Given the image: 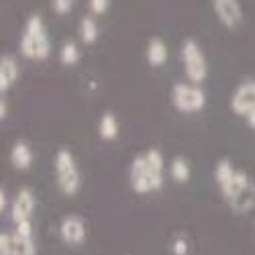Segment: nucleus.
Returning <instances> with one entry per match:
<instances>
[{
	"instance_id": "nucleus-1",
	"label": "nucleus",
	"mask_w": 255,
	"mask_h": 255,
	"mask_svg": "<svg viewBox=\"0 0 255 255\" xmlns=\"http://www.w3.org/2000/svg\"><path fill=\"white\" fill-rule=\"evenodd\" d=\"M129 180L137 194H149L163 184V155L157 149H149L137 155L129 169Z\"/></svg>"
},
{
	"instance_id": "nucleus-2",
	"label": "nucleus",
	"mask_w": 255,
	"mask_h": 255,
	"mask_svg": "<svg viewBox=\"0 0 255 255\" xmlns=\"http://www.w3.org/2000/svg\"><path fill=\"white\" fill-rule=\"evenodd\" d=\"M18 47H20L23 57L33 59V61H43L51 55V39H49L43 18L39 14H31L27 18Z\"/></svg>"
},
{
	"instance_id": "nucleus-3",
	"label": "nucleus",
	"mask_w": 255,
	"mask_h": 255,
	"mask_svg": "<svg viewBox=\"0 0 255 255\" xmlns=\"http://www.w3.org/2000/svg\"><path fill=\"white\" fill-rule=\"evenodd\" d=\"M55 180L59 192L66 196H74L80 190L82 176L70 149H59L55 153Z\"/></svg>"
},
{
	"instance_id": "nucleus-4",
	"label": "nucleus",
	"mask_w": 255,
	"mask_h": 255,
	"mask_svg": "<svg viewBox=\"0 0 255 255\" xmlns=\"http://www.w3.org/2000/svg\"><path fill=\"white\" fill-rule=\"evenodd\" d=\"M182 61L188 82L202 84L208 78V61L204 57V51L194 39H186L182 43Z\"/></svg>"
},
{
	"instance_id": "nucleus-5",
	"label": "nucleus",
	"mask_w": 255,
	"mask_h": 255,
	"mask_svg": "<svg viewBox=\"0 0 255 255\" xmlns=\"http://www.w3.org/2000/svg\"><path fill=\"white\" fill-rule=\"evenodd\" d=\"M172 104L176 106V111L180 113H198L204 109L206 104V94L200 88V84H186L178 82L172 88Z\"/></svg>"
},
{
	"instance_id": "nucleus-6",
	"label": "nucleus",
	"mask_w": 255,
	"mask_h": 255,
	"mask_svg": "<svg viewBox=\"0 0 255 255\" xmlns=\"http://www.w3.org/2000/svg\"><path fill=\"white\" fill-rule=\"evenodd\" d=\"M212 10L227 29H237L243 23V8L239 0H212Z\"/></svg>"
},
{
	"instance_id": "nucleus-7",
	"label": "nucleus",
	"mask_w": 255,
	"mask_h": 255,
	"mask_svg": "<svg viewBox=\"0 0 255 255\" xmlns=\"http://www.w3.org/2000/svg\"><path fill=\"white\" fill-rule=\"evenodd\" d=\"M0 255H37V247L33 239L20 237V235H10V233H2L0 235Z\"/></svg>"
},
{
	"instance_id": "nucleus-8",
	"label": "nucleus",
	"mask_w": 255,
	"mask_h": 255,
	"mask_svg": "<svg viewBox=\"0 0 255 255\" xmlns=\"http://www.w3.org/2000/svg\"><path fill=\"white\" fill-rule=\"evenodd\" d=\"M253 109H255V88H253V82H245L233 92L231 111L239 117H247V113Z\"/></svg>"
},
{
	"instance_id": "nucleus-9",
	"label": "nucleus",
	"mask_w": 255,
	"mask_h": 255,
	"mask_svg": "<svg viewBox=\"0 0 255 255\" xmlns=\"http://www.w3.org/2000/svg\"><path fill=\"white\" fill-rule=\"evenodd\" d=\"M33 212H35V194L31 192V190L23 188L16 194V198L10 206V221L16 225V223L25 221V219H31Z\"/></svg>"
},
{
	"instance_id": "nucleus-10",
	"label": "nucleus",
	"mask_w": 255,
	"mask_h": 255,
	"mask_svg": "<svg viewBox=\"0 0 255 255\" xmlns=\"http://www.w3.org/2000/svg\"><path fill=\"white\" fill-rule=\"evenodd\" d=\"M59 235L68 245H80L86 239V225L80 217H68L59 225Z\"/></svg>"
},
{
	"instance_id": "nucleus-11",
	"label": "nucleus",
	"mask_w": 255,
	"mask_h": 255,
	"mask_svg": "<svg viewBox=\"0 0 255 255\" xmlns=\"http://www.w3.org/2000/svg\"><path fill=\"white\" fill-rule=\"evenodd\" d=\"M18 76H20V68L16 57L10 53H4L0 57V92L6 94V90L16 84Z\"/></svg>"
},
{
	"instance_id": "nucleus-12",
	"label": "nucleus",
	"mask_w": 255,
	"mask_h": 255,
	"mask_svg": "<svg viewBox=\"0 0 255 255\" xmlns=\"http://www.w3.org/2000/svg\"><path fill=\"white\" fill-rule=\"evenodd\" d=\"M229 202H231L233 212H237V215H245V212H249L255 206V184L249 182L245 188L239 190L235 196L229 198Z\"/></svg>"
},
{
	"instance_id": "nucleus-13",
	"label": "nucleus",
	"mask_w": 255,
	"mask_h": 255,
	"mask_svg": "<svg viewBox=\"0 0 255 255\" xmlns=\"http://www.w3.org/2000/svg\"><path fill=\"white\" fill-rule=\"evenodd\" d=\"M167 45H165V41L159 39V37H153L149 39V43H147V49H145V57H147V63H149L151 68H161L165 66V61H167Z\"/></svg>"
},
{
	"instance_id": "nucleus-14",
	"label": "nucleus",
	"mask_w": 255,
	"mask_h": 255,
	"mask_svg": "<svg viewBox=\"0 0 255 255\" xmlns=\"http://www.w3.org/2000/svg\"><path fill=\"white\" fill-rule=\"evenodd\" d=\"M10 163L16 169H27L33 163V151L25 141H16L10 149Z\"/></svg>"
},
{
	"instance_id": "nucleus-15",
	"label": "nucleus",
	"mask_w": 255,
	"mask_h": 255,
	"mask_svg": "<svg viewBox=\"0 0 255 255\" xmlns=\"http://www.w3.org/2000/svg\"><path fill=\"white\" fill-rule=\"evenodd\" d=\"M78 31H80V39H82V43H86V45L96 43V41H98V35H100V29H98V23H96L94 14H86V16H82Z\"/></svg>"
},
{
	"instance_id": "nucleus-16",
	"label": "nucleus",
	"mask_w": 255,
	"mask_h": 255,
	"mask_svg": "<svg viewBox=\"0 0 255 255\" xmlns=\"http://www.w3.org/2000/svg\"><path fill=\"white\" fill-rule=\"evenodd\" d=\"M98 133L104 141H113L119 137V121L113 113H104L98 123Z\"/></svg>"
},
{
	"instance_id": "nucleus-17",
	"label": "nucleus",
	"mask_w": 255,
	"mask_h": 255,
	"mask_svg": "<svg viewBox=\"0 0 255 255\" xmlns=\"http://www.w3.org/2000/svg\"><path fill=\"white\" fill-rule=\"evenodd\" d=\"M235 172H237V169H233V165H231L229 159H221V161L217 163V167H215V178H217V184L221 186V192L231 184V180L235 178Z\"/></svg>"
},
{
	"instance_id": "nucleus-18",
	"label": "nucleus",
	"mask_w": 255,
	"mask_h": 255,
	"mask_svg": "<svg viewBox=\"0 0 255 255\" xmlns=\"http://www.w3.org/2000/svg\"><path fill=\"white\" fill-rule=\"evenodd\" d=\"M59 61L63 63V66H68V68L76 66V63L80 61V49H78V45L74 43V41H66V43L61 45V49H59Z\"/></svg>"
},
{
	"instance_id": "nucleus-19",
	"label": "nucleus",
	"mask_w": 255,
	"mask_h": 255,
	"mask_svg": "<svg viewBox=\"0 0 255 255\" xmlns=\"http://www.w3.org/2000/svg\"><path fill=\"white\" fill-rule=\"evenodd\" d=\"M169 174L176 182H188L190 180V165L184 157H174L169 165Z\"/></svg>"
},
{
	"instance_id": "nucleus-20",
	"label": "nucleus",
	"mask_w": 255,
	"mask_h": 255,
	"mask_svg": "<svg viewBox=\"0 0 255 255\" xmlns=\"http://www.w3.org/2000/svg\"><path fill=\"white\" fill-rule=\"evenodd\" d=\"M249 182H251V180H249V176H247L245 172H235V178H233L231 184L223 190V196H225V198H233V196H235L241 188H245Z\"/></svg>"
},
{
	"instance_id": "nucleus-21",
	"label": "nucleus",
	"mask_w": 255,
	"mask_h": 255,
	"mask_svg": "<svg viewBox=\"0 0 255 255\" xmlns=\"http://www.w3.org/2000/svg\"><path fill=\"white\" fill-rule=\"evenodd\" d=\"M88 6H90V12L94 16H100L104 12H109L111 8V0H88Z\"/></svg>"
},
{
	"instance_id": "nucleus-22",
	"label": "nucleus",
	"mask_w": 255,
	"mask_h": 255,
	"mask_svg": "<svg viewBox=\"0 0 255 255\" xmlns=\"http://www.w3.org/2000/svg\"><path fill=\"white\" fill-rule=\"evenodd\" d=\"M51 8L55 14H68L74 8V0H51Z\"/></svg>"
},
{
	"instance_id": "nucleus-23",
	"label": "nucleus",
	"mask_w": 255,
	"mask_h": 255,
	"mask_svg": "<svg viewBox=\"0 0 255 255\" xmlns=\"http://www.w3.org/2000/svg\"><path fill=\"white\" fill-rule=\"evenodd\" d=\"M14 233L20 237H29L33 239V225H31V219H25V221H20L14 225Z\"/></svg>"
},
{
	"instance_id": "nucleus-24",
	"label": "nucleus",
	"mask_w": 255,
	"mask_h": 255,
	"mask_svg": "<svg viewBox=\"0 0 255 255\" xmlns=\"http://www.w3.org/2000/svg\"><path fill=\"white\" fill-rule=\"evenodd\" d=\"M172 251H174V255H186L188 253V241L186 239H176L174 241V245H172Z\"/></svg>"
},
{
	"instance_id": "nucleus-25",
	"label": "nucleus",
	"mask_w": 255,
	"mask_h": 255,
	"mask_svg": "<svg viewBox=\"0 0 255 255\" xmlns=\"http://www.w3.org/2000/svg\"><path fill=\"white\" fill-rule=\"evenodd\" d=\"M6 206H8V196H6V190L2 188L0 190V210L6 212Z\"/></svg>"
},
{
	"instance_id": "nucleus-26",
	"label": "nucleus",
	"mask_w": 255,
	"mask_h": 255,
	"mask_svg": "<svg viewBox=\"0 0 255 255\" xmlns=\"http://www.w3.org/2000/svg\"><path fill=\"white\" fill-rule=\"evenodd\" d=\"M8 115V104H6V98L2 94V98H0V119H6Z\"/></svg>"
},
{
	"instance_id": "nucleus-27",
	"label": "nucleus",
	"mask_w": 255,
	"mask_h": 255,
	"mask_svg": "<svg viewBox=\"0 0 255 255\" xmlns=\"http://www.w3.org/2000/svg\"><path fill=\"white\" fill-rule=\"evenodd\" d=\"M245 119H247V125L251 127V129H255V109H253V111H249Z\"/></svg>"
},
{
	"instance_id": "nucleus-28",
	"label": "nucleus",
	"mask_w": 255,
	"mask_h": 255,
	"mask_svg": "<svg viewBox=\"0 0 255 255\" xmlns=\"http://www.w3.org/2000/svg\"><path fill=\"white\" fill-rule=\"evenodd\" d=\"M253 88H255V80H253Z\"/></svg>"
}]
</instances>
